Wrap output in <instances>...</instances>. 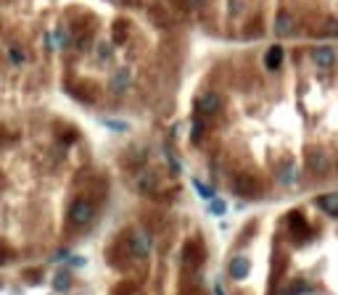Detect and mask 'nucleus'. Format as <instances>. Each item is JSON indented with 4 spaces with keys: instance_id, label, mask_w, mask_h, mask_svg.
<instances>
[{
    "instance_id": "obj_19",
    "label": "nucleus",
    "mask_w": 338,
    "mask_h": 295,
    "mask_svg": "<svg viewBox=\"0 0 338 295\" xmlns=\"http://www.w3.org/2000/svg\"><path fill=\"white\" fill-rule=\"evenodd\" d=\"M8 58L13 61V64H24V53H21L19 48H11V50H8Z\"/></svg>"
},
{
    "instance_id": "obj_21",
    "label": "nucleus",
    "mask_w": 338,
    "mask_h": 295,
    "mask_svg": "<svg viewBox=\"0 0 338 295\" xmlns=\"http://www.w3.org/2000/svg\"><path fill=\"white\" fill-rule=\"evenodd\" d=\"M56 45H66V32H64V29H58V32H56Z\"/></svg>"
},
{
    "instance_id": "obj_15",
    "label": "nucleus",
    "mask_w": 338,
    "mask_h": 295,
    "mask_svg": "<svg viewBox=\"0 0 338 295\" xmlns=\"http://www.w3.org/2000/svg\"><path fill=\"white\" fill-rule=\"evenodd\" d=\"M211 200V203H209V211L214 213V216H222L225 211H227V203H225V200H220V198H209Z\"/></svg>"
},
{
    "instance_id": "obj_22",
    "label": "nucleus",
    "mask_w": 338,
    "mask_h": 295,
    "mask_svg": "<svg viewBox=\"0 0 338 295\" xmlns=\"http://www.w3.org/2000/svg\"><path fill=\"white\" fill-rule=\"evenodd\" d=\"M299 290H301V287H291V290H285L283 295H299Z\"/></svg>"
},
{
    "instance_id": "obj_17",
    "label": "nucleus",
    "mask_w": 338,
    "mask_h": 295,
    "mask_svg": "<svg viewBox=\"0 0 338 295\" xmlns=\"http://www.w3.org/2000/svg\"><path fill=\"white\" fill-rule=\"evenodd\" d=\"M103 124H106V127H109V129H116V132H127V124H125V121H114V119H106Z\"/></svg>"
},
{
    "instance_id": "obj_8",
    "label": "nucleus",
    "mask_w": 338,
    "mask_h": 295,
    "mask_svg": "<svg viewBox=\"0 0 338 295\" xmlns=\"http://www.w3.org/2000/svg\"><path fill=\"white\" fill-rule=\"evenodd\" d=\"M280 64H283V48L280 45H272V48L264 53V66L270 71H275V69H280Z\"/></svg>"
},
{
    "instance_id": "obj_18",
    "label": "nucleus",
    "mask_w": 338,
    "mask_h": 295,
    "mask_svg": "<svg viewBox=\"0 0 338 295\" xmlns=\"http://www.w3.org/2000/svg\"><path fill=\"white\" fill-rule=\"evenodd\" d=\"M193 184H196V190H198V195H201V198H206V200H209V198H214V193H211V190L206 187V184H201L198 179H196Z\"/></svg>"
},
{
    "instance_id": "obj_7",
    "label": "nucleus",
    "mask_w": 338,
    "mask_h": 295,
    "mask_svg": "<svg viewBox=\"0 0 338 295\" xmlns=\"http://www.w3.org/2000/svg\"><path fill=\"white\" fill-rule=\"evenodd\" d=\"M291 32H294V19H291V13L280 11L278 19H275V35L285 37V35H291Z\"/></svg>"
},
{
    "instance_id": "obj_16",
    "label": "nucleus",
    "mask_w": 338,
    "mask_h": 295,
    "mask_svg": "<svg viewBox=\"0 0 338 295\" xmlns=\"http://www.w3.org/2000/svg\"><path fill=\"white\" fill-rule=\"evenodd\" d=\"M201 135H204L201 119H193V124H190V140H193V143H198V140H201Z\"/></svg>"
},
{
    "instance_id": "obj_11",
    "label": "nucleus",
    "mask_w": 338,
    "mask_h": 295,
    "mask_svg": "<svg viewBox=\"0 0 338 295\" xmlns=\"http://www.w3.org/2000/svg\"><path fill=\"white\" fill-rule=\"evenodd\" d=\"M71 287V277H69V272H58L56 277H53V290L56 292H66Z\"/></svg>"
},
{
    "instance_id": "obj_13",
    "label": "nucleus",
    "mask_w": 338,
    "mask_h": 295,
    "mask_svg": "<svg viewBox=\"0 0 338 295\" xmlns=\"http://www.w3.org/2000/svg\"><path fill=\"white\" fill-rule=\"evenodd\" d=\"M309 166L315 169V172H328V158H325V153H317V156H315V153H309Z\"/></svg>"
},
{
    "instance_id": "obj_6",
    "label": "nucleus",
    "mask_w": 338,
    "mask_h": 295,
    "mask_svg": "<svg viewBox=\"0 0 338 295\" xmlns=\"http://www.w3.org/2000/svg\"><path fill=\"white\" fill-rule=\"evenodd\" d=\"M130 248L135 256H148L151 251V237L146 235V232H135V235L130 237Z\"/></svg>"
},
{
    "instance_id": "obj_4",
    "label": "nucleus",
    "mask_w": 338,
    "mask_h": 295,
    "mask_svg": "<svg viewBox=\"0 0 338 295\" xmlns=\"http://www.w3.org/2000/svg\"><path fill=\"white\" fill-rule=\"evenodd\" d=\"M312 61L320 66V69H330L335 64V50L328 48V45H322V48H315L312 50Z\"/></svg>"
},
{
    "instance_id": "obj_24",
    "label": "nucleus",
    "mask_w": 338,
    "mask_h": 295,
    "mask_svg": "<svg viewBox=\"0 0 338 295\" xmlns=\"http://www.w3.org/2000/svg\"><path fill=\"white\" fill-rule=\"evenodd\" d=\"M0 290H3V282H0Z\"/></svg>"
},
{
    "instance_id": "obj_12",
    "label": "nucleus",
    "mask_w": 338,
    "mask_h": 295,
    "mask_svg": "<svg viewBox=\"0 0 338 295\" xmlns=\"http://www.w3.org/2000/svg\"><path fill=\"white\" fill-rule=\"evenodd\" d=\"M130 85V69H119L116 74H114V79H111V87L116 90V92H122Z\"/></svg>"
},
{
    "instance_id": "obj_14",
    "label": "nucleus",
    "mask_w": 338,
    "mask_h": 295,
    "mask_svg": "<svg viewBox=\"0 0 338 295\" xmlns=\"http://www.w3.org/2000/svg\"><path fill=\"white\" fill-rule=\"evenodd\" d=\"M296 179H299V169H296L294 164H288V166L283 169V174H280V182H283V184H294Z\"/></svg>"
},
{
    "instance_id": "obj_10",
    "label": "nucleus",
    "mask_w": 338,
    "mask_h": 295,
    "mask_svg": "<svg viewBox=\"0 0 338 295\" xmlns=\"http://www.w3.org/2000/svg\"><path fill=\"white\" fill-rule=\"evenodd\" d=\"M291 232H294L296 237H309V227H306L301 213H291Z\"/></svg>"
},
{
    "instance_id": "obj_3",
    "label": "nucleus",
    "mask_w": 338,
    "mask_h": 295,
    "mask_svg": "<svg viewBox=\"0 0 338 295\" xmlns=\"http://www.w3.org/2000/svg\"><path fill=\"white\" fill-rule=\"evenodd\" d=\"M233 187H235L238 195H246V198H254L259 193V184H256V179L251 174H238L235 182H233Z\"/></svg>"
},
{
    "instance_id": "obj_5",
    "label": "nucleus",
    "mask_w": 338,
    "mask_h": 295,
    "mask_svg": "<svg viewBox=\"0 0 338 295\" xmlns=\"http://www.w3.org/2000/svg\"><path fill=\"white\" fill-rule=\"evenodd\" d=\"M251 272V261L246 256H235L233 261H230V277L233 279H246Z\"/></svg>"
},
{
    "instance_id": "obj_2",
    "label": "nucleus",
    "mask_w": 338,
    "mask_h": 295,
    "mask_svg": "<svg viewBox=\"0 0 338 295\" xmlns=\"http://www.w3.org/2000/svg\"><path fill=\"white\" fill-rule=\"evenodd\" d=\"M220 105H222V98L217 95V92H206V95H201L198 103H196V108H198L201 116H214L220 111Z\"/></svg>"
},
{
    "instance_id": "obj_1",
    "label": "nucleus",
    "mask_w": 338,
    "mask_h": 295,
    "mask_svg": "<svg viewBox=\"0 0 338 295\" xmlns=\"http://www.w3.org/2000/svg\"><path fill=\"white\" fill-rule=\"evenodd\" d=\"M90 219H93V206H90L87 200H74L69 206V222L74 227H85Z\"/></svg>"
},
{
    "instance_id": "obj_20",
    "label": "nucleus",
    "mask_w": 338,
    "mask_h": 295,
    "mask_svg": "<svg viewBox=\"0 0 338 295\" xmlns=\"http://www.w3.org/2000/svg\"><path fill=\"white\" fill-rule=\"evenodd\" d=\"M98 56H101V58H109V56H111V45H106V42L98 45Z\"/></svg>"
},
{
    "instance_id": "obj_9",
    "label": "nucleus",
    "mask_w": 338,
    "mask_h": 295,
    "mask_svg": "<svg viewBox=\"0 0 338 295\" xmlns=\"http://www.w3.org/2000/svg\"><path fill=\"white\" fill-rule=\"evenodd\" d=\"M317 206L325 211V213H330V216H338V193H328V195H322L320 200H317Z\"/></svg>"
},
{
    "instance_id": "obj_23",
    "label": "nucleus",
    "mask_w": 338,
    "mask_h": 295,
    "mask_svg": "<svg viewBox=\"0 0 338 295\" xmlns=\"http://www.w3.org/2000/svg\"><path fill=\"white\" fill-rule=\"evenodd\" d=\"M0 263H6V258H3V243H0Z\"/></svg>"
}]
</instances>
